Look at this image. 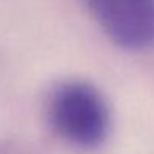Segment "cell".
<instances>
[{
	"mask_svg": "<svg viewBox=\"0 0 154 154\" xmlns=\"http://www.w3.org/2000/svg\"><path fill=\"white\" fill-rule=\"evenodd\" d=\"M47 118L65 143L80 149H94L106 141L111 111L104 94L86 80H63L47 98Z\"/></svg>",
	"mask_w": 154,
	"mask_h": 154,
	"instance_id": "1",
	"label": "cell"
},
{
	"mask_svg": "<svg viewBox=\"0 0 154 154\" xmlns=\"http://www.w3.org/2000/svg\"><path fill=\"white\" fill-rule=\"evenodd\" d=\"M103 33L123 50L154 47V0H83Z\"/></svg>",
	"mask_w": 154,
	"mask_h": 154,
	"instance_id": "2",
	"label": "cell"
}]
</instances>
